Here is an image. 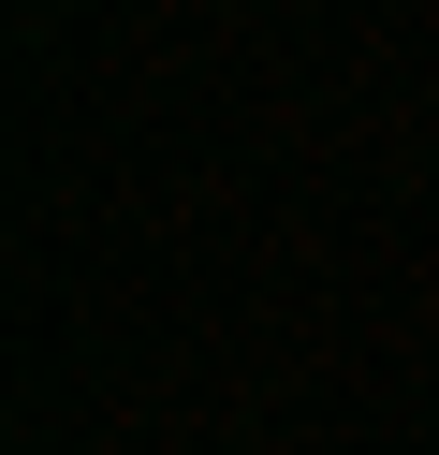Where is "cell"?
Here are the masks:
<instances>
[]
</instances>
